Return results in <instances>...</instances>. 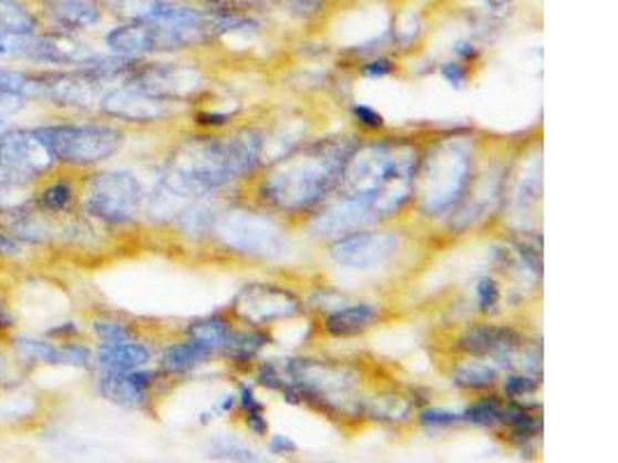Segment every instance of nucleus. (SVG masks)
I'll use <instances>...</instances> for the list:
<instances>
[{
  "label": "nucleus",
  "instance_id": "f257e3e1",
  "mask_svg": "<svg viewBox=\"0 0 618 463\" xmlns=\"http://www.w3.org/2000/svg\"><path fill=\"white\" fill-rule=\"evenodd\" d=\"M359 142L352 137L316 140L274 163L260 184V197L282 214L316 209L341 184L343 167Z\"/></svg>",
  "mask_w": 618,
  "mask_h": 463
},
{
  "label": "nucleus",
  "instance_id": "f03ea898",
  "mask_svg": "<svg viewBox=\"0 0 618 463\" xmlns=\"http://www.w3.org/2000/svg\"><path fill=\"white\" fill-rule=\"evenodd\" d=\"M420 151L403 140L357 144L341 174V195L362 202L382 220L399 214L415 197Z\"/></svg>",
  "mask_w": 618,
  "mask_h": 463
},
{
  "label": "nucleus",
  "instance_id": "7ed1b4c3",
  "mask_svg": "<svg viewBox=\"0 0 618 463\" xmlns=\"http://www.w3.org/2000/svg\"><path fill=\"white\" fill-rule=\"evenodd\" d=\"M262 151L265 135L253 127L227 137H193L172 153L169 172L204 195L253 174Z\"/></svg>",
  "mask_w": 618,
  "mask_h": 463
},
{
  "label": "nucleus",
  "instance_id": "20e7f679",
  "mask_svg": "<svg viewBox=\"0 0 618 463\" xmlns=\"http://www.w3.org/2000/svg\"><path fill=\"white\" fill-rule=\"evenodd\" d=\"M473 176L471 148L461 140L437 142L424 158H420L415 174V195L426 216H445L454 212L466 197Z\"/></svg>",
  "mask_w": 618,
  "mask_h": 463
},
{
  "label": "nucleus",
  "instance_id": "39448f33",
  "mask_svg": "<svg viewBox=\"0 0 618 463\" xmlns=\"http://www.w3.org/2000/svg\"><path fill=\"white\" fill-rule=\"evenodd\" d=\"M35 135L44 142L56 163L89 167L107 161L121 148L123 135L112 125L97 123H65L35 127Z\"/></svg>",
  "mask_w": 618,
  "mask_h": 463
},
{
  "label": "nucleus",
  "instance_id": "423d86ee",
  "mask_svg": "<svg viewBox=\"0 0 618 463\" xmlns=\"http://www.w3.org/2000/svg\"><path fill=\"white\" fill-rule=\"evenodd\" d=\"M216 235L220 241L244 255L253 257H280L288 250V237L276 220L269 216L244 212V209H231L214 220Z\"/></svg>",
  "mask_w": 618,
  "mask_h": 463
},
{
  "label": "nucleus",
  "instance_id": "0eeeda50",
  "mask_svg": "<svg viewBox=\"0 0 618 463\" xmlns=\"http://www.w3.org/2000/svg\"><path fill=\"white\" fill-rule=\"evenodd\" d=\"M144 193L137 176L123 169L95 174L86 191V212L110 225L133 223L142 209Z\"/></svg>",
  "mask_w": 618,
  "mask_h": 463
},
{
  "label": "nucleus",
  "instance_id": "6e6552de",
  "mask_svg": "<svg viewBox=\"0 0 618 463\" xmlns=\"http://www.w3.org/2000/svg\"><path fill=\"white\" fill-rule=\"evenodd\" d=\"M399 246L401 241L394 232L357 229L333 241L329 255L333 257V263H339L341 267L367 271L388 263L390 257L396 255Z\"/></svg>",
  "mask_w": 618,
  "mask_h": 463
},
{
  "label": "nucleus",
  "instance_id": "1a4fd4ad",
  "mask_svg": "<svg viewBox=\"0 0 618 463\" xmlns=\"http://www.w3.org/2000/svg\"><path fill=\"white\" fill-rule=\"evenodd\" d=\"M235 313L253 327H265L301 313V301L278 286H246L235 299Z\"/></svg>",
  "mask_w": 618,
  "mask_h": 463
},
{
  "label": "nucleus",
  "instance_id": "9d476101",
  "mask_svg": "<svg viewBox=\"0 0 618 463\" xmlns=\"http://www.w3.org/2000/svg\"><path fill=\"white\" fill-rule=\"evenodd\" d=\"M127 84L137 86L151 95L165 100L184 97L199 86V74L193 68L174 63H135L131 74L125 76Z\"/></svg>",
  "mask_w": 618,
  "mask_h": 463
},
{
  "label": "nucleus",
  "instance_id": "9b49d317",
  "mask_svg": "<svg viewBox=\"0 0 618 463\" xmlns=\"http://www.w3.org/2000/svg\"><path fill=\"white\" fill-rule=\"evenodd\" d=\"M105 84L107 80H102V76L84 68L63 74H44V97L54 102V105L89 110L93 105H100L102 95H105L102 93Z\"/></svg>",
  "mask_w": 618,
  "mask_h": 463
},
{
  "label": "nucleus",
  "instance_id": "f8f14e48",
  "mask_svg": "<svg viewBox=\"0 0 618 463\" xmlns=\"http://www.w3.org/2000/svg\"><path fill=\"white\" fill-rule=\"evenodd\" d=\"M169 102L172 100L151 95L137 86L125 84L102 95L100 110L112 119L131 121V123H153L165 119L172 112Z\"/></svg>",
  "mask_w": 618,
  "mask_h": 463
},
{
  "label": "nucleus",
  "instance_id": "ddd939ff",
  "mask_svg": "<svg viewBox=\"0 0 618 463\" xmlns=\"http://www.w3.org/2000/svg\"><path fill=\"white\" fill-rule=\"evenodd\" d=\"M0 161L29 178L49 172L56 163L44 142L35 135V131L0 133Z\"/></svg>",
  "mask_w": 618,
  "mask_h": 463
},
{
  "label": "nucleus",
  "instance_id": "4468645a",
  "mask_svg": "<svg viewBox=\"0 0 618 463\" xmlns=\"http://www.w3.org/2000/svg\"><path fill=\"white\" fill-rule=\"evenodd\" d=\"M371 223H378V220L362 202L339 195V199L329 202L327 207H322L313 216L311 229L318 237H343V235H350V232L362 229Z\"/></svg>",
  "mask_w": 618,
  "mask_h": 463
},
{
  "label": "nucleus",
  "instance_id": "2eb2a0df",
  "mask_svg": "<svg viewBox=\"0 0 618 463\" xmlns=\"http://www.w3.org/2000/svg\"><path fill=\"white\" fill-rule=\"evenodd\" d=\"M199 195L202 193L167 169V174L161 176V182L153 186L151 195L146 197V214L156 223H169L182 216Z\"/></svg>",
  "mask_w": 618,
  "mask_h": 463
},
{
  "label": "nucleus",
  "instance_id": "dca6fc26",
  "mask_svg": "<svg viewBox=\"0 0 618 463\" xmlns=\"http://www.w3.org/2000/svg\"><path fill=\"white\" fill-rule=\"evenodd\" d=\"M153 375L137 369V371H102L97 380V390L107 401L127 408L140 410L148 403Z\"/></svg>",
  "mask_w": 618,
  "mask_h": 463
},
{
  "label": "nucleus",
  "instance_id": "f3484780",
  "mask_svg": "<svg viewBox=\"0 0 618 463\" xmlns=\"http://www.w3.org/2000/svg\"><path fill=\"white\" fill-rule=\"evenodd\" d=\"M105 42L114 56H123V59H142L146 54L165 51L161 31L156 25L144 21H127L123 25H116V29L107 33Z\"/></svg>",
  "mask_w": 618,
  "mask_h": 463
},
{
  "label": "nucleus",
  "instance_id": "a211bd4d",
  "mask_svg": "<svg viewBox=\"0 0 618 463\" xmlns=\"http://www.w3.org/2000/svg\"><path fill=\"white\" fill-rule=\"evenodd\" d=\"M459 346L475 357H494L498 362H505L522 348V337L509 327L480 325L463 333Z\"/></svg>",
  "mask_w": 618,
  "mask_h": 463
},
{
  "label": "nucleus",
  "instance_id": "6ab92c4d",
  "mask_svg": "<svg viewBox=\"0 0 618 463\" xmlns=\"http://www.w3.org/2000/svg\"><path fill=\"white\" fill-rule=\"evenodd\" d=\"M95 51L68 33H49L40 38H31V56L29 61L49 63V65H74L80 68L86 63Z\"/></svg>",
  "mask_w": 618,
  "mask_h": 463
},
{
  "label": "nucleus",
  "instance_id": "aec40b11",
  "mask_svg": "<svg viewBox=\"0 0 618 463\" xmlns=\"http://www.w3.org/2000/svg\"><path fill=\"white\" fill-rule=\"evenodd\" d=\"M151 352L148 348L135 343V341H123V343H102L97 350V367L102 371H137L148 364Z\"/></svg>",
  "mask_w": 618,
  "mask_h": 463
},
{
  "label": "nucleus",
  "instance_id": "412c9836",
  "mask_svg": "<svg viewBox=\"0 0 618 463\" xmlns=\"http://www.w3.org/2000/svg\"><path fill=\"white\" fill-rule=\"evenodd\" d=\"M375 318H378L375 306L350 303V306L337 308V311L329 313L325 320V329L331 333V337L348 339V337H357V333L369 329Z\"/></svg>",
  "mask_w": 618,
  "mask_h": 463
},
{
  "label": "nucleus",
  "instance_id": "4be33fe9",
  "mask_svg": "<svg viewBox=\"0 0 618 463\" xmlns=\"http://www.w3.org/2000/svg\"><path fill=\"white\" fill-rule=\"evenodd\" d=\"M49 12L70 31L89 29L102 19V10L95 0H51Z\"/></svg>",
  "mask_w": 618,
  "mask_h": 463
},
{
  "label": "nucleus",
  "instance_id": "5701e85b",
  "mask_svg": "<svg viewBox=\"0 0 618 463\" xmlns=\"http://www.w3.org/2000/svg\"><path fill=\"white\" fill-rule=\"evenodd\" d=\"M212 354H214L212 350H206L204 346H199L197 341L190 339L186 343L169 346L163 352V369L174 375H184V373H190L197 367L206 364V359H209Z\"/></svg>",
  "mask_w": 618,
  "mask_h": 463
},
{
  "label": "nucleus",
  "instance_id": "b1692460",
  "mask_svg": "<svg viewBox=\"0 0 618 463\" xmlns=\"http://www.w3.org/2000/svg\"><path fill=\"white\" fill-rule=\"evenodd\" d=\"M188 337L193 341H197L199 346H204L206 350H223L231 337V327L223 316H212V318H204L197 320L188 327Z\"/></svg>",
  "mask_w": 618,
  "mask_h": 463
},
{
  "label": "nucleus",
  "instance_id": "393cba45",
  "mask_svg": "<svg viewBox=\"0 0 618 463\" xmlns=\"http://www.w3.org/2000/svg\"><path fill=\"white\" fill-rule=\"evenodd\" d=\"M0 23L6 33L33 35L38 31V19L19 0H0Z\"/></svg>",
  "mask_w": 618,
  "mask_h": 463
},
{
  "label": "nucleus",
  "instance_id": "a878e982",
  "mask_svg": "<svg viewBox=\"0 0 618 463\" xmlns=\"http://www.w3.org/2000/svg\"><path fill=\"white\" fill-rule=\"evenodd\" d=\"M0 91L17 97H44V74L0 70Z\"/></svg>",
  "mask_w": 618,
  "mask_h": 463
},
{
  "label": "nucleus",
  "instance_id": "bb28decb",
  "mask_svg": "<svg viewBox=\"0 0 618 463\" xmlns=\"http://www.w3.org/2000/svg\"><path fill=\"white\" fill-rule=\"evenodd\" d=\"M503 424H509L514 439H519V441L537 439V433L543 431V420H539V415H535L533 410L526 408V405L505 408V422Z\"/></svg>",
  "mask_w": 618,
  "mask_h": 463
},
{
  "label": "nucleus",
  "instance_id": "cd10ccee",
  "mask_svg": "<svg viewBox=\"0 0 618 463\" xmlns=\"http://www.w3.org/2000/svg\"><path fill=\"white\" fill-rule=\"evenodd\" d=\"M498 371L488 362H468L454 371V382L463 390H486L496 382Z\"/></svg>",
  "mask_w": 618,
  "mask_h": 463
},
{
  "label": "nucleus",
  "instance_id": "c85d7f7f",
  "mask_svg": "<svg viewBox=\"0 0 618 463\" xmlns=\"http://www.w3.org/2000/svg\"><path fill=\"white\" fill-rule=\"evenodd\" d=\"M267 343L269 337L262 331H241V333H231L223 350L229 357H235L237 362H250V359L257 357V352H260Z\"/></svg>",
  "mask_w": 618,
  "mask_h": 463
},
{
  "label": "nucleus",
  "instance_id": "c756f323",
  "mask_svg": "<svg viewBox=\"0 0 618 463\" xmlns=\"http://www.w3.org/2000/svg\"><path fill=\"white\" fill-rule=\"evenodd\" d=\"M475 426H496L505 422V405L498 399H480L466 408V413L461 415Z\"/></svg>",
  "mask_w": 618,
  "mask_h": 463
},
{
  "label": "nucleus",
  "instance_id": "7c9ffc66",
  "mask_svg": "<svg viewBox=\"0 0 618 463\" xmlns=\"http://www.w3.org/2000/svg\"><path fill=\"white\" fill-rule=\"evenodd\" d=\"M237 403H239L241 410H244L248 431L255 433L257 439H265L267 431H269V424H267V418H265V405H262V401H257V397H255V392H253L250 388H241Z\"/></svg>",
  "mask_w": 618,
  "mask_h": 463
},
{
  "label": "nucleus",
  "instance_id": "2f4dec72",
  "mask_svg": "<svg viewBox=\"0 0 618 463\" xmlns=\"http://www.w3.org/2000/svg\"><path fill=\"white\" fill-rule=\"evenodd\" d=\"M17 348L23 350L29 357L38 359L42 364H51V367L65 364V348H56L54 343L35 341V339H17Z\"/></svg>",
  "mask_w": 618,
  "mask_h": 463
},
{
  "label": "nucleus",
  "instance_id": "473e14b6",
  "mask_svg": "<svg viewBox=\"0 0 618 463\" xmlns=\"http://www.w3.org/2000/svg\"><path fill=\"white\" fill-rule=\"evenodd\" d=\"M74 199V188L68 182H54L51 186H47L40 193V207L51 212V214H61L68 212L70 204Z\"/></svg>",
  "mask_w": 618,
  "mask_h": 463
},
{
  "label": "nucleus",
  "instance_id": "72a5a7b5",
  "mask_svg": "<svg viewBox=\"0 0 618 463\" xmlns=\"http://www.w3.org/2000/svg\"><path fill=\"white\" fill-rule=\"evenodd\" d=\"M475 295L482 313H494L501 303V288L494 278H480Z\"/></svg>",
  "mask_w": 618,
  "mask_h": 463
},
{
  "label": "nucleus",
  "instance_id": "f704fd0d",
  "mask_svg": "<svg viewBox=\"0 0 618 463\" xmlns=\"http://www.w3.org/2000/svg\"><path fill=\"white\" fill-rule=\"evenodd\" d=\"M420 422L426 431H441V429H450V426L459 424L461 415L450 413V410H441V408H429L420 413Z\"/></svg>",
  "mask_w": 618,
  "mask_h": 463
},
{
  "label": "nucleus",
  "instance_id": "c9c22d12",
  "mask_svg": "<svg viewBox=\"0 0 618 463\" xmlns=\"http://www.w3.org/2000/svg\"><path fill=\"white\" fill-rule=\"evenodd\" d=\"M95 333L102 339V343H123L133 341V331L121 322H97Z\"/></svg>",
  "mask_w": 618,
  "mask_h": 463
},
{
  "label": "nucleus",
  "instance_id": "e433bc0d",
  "mask_svg": "<svg viewBox=\"0 0 618 463\" xmlns=\"http://www.w3.org/2000/svg\"><path fill=\"white\" fill-rule=\"evenodd\" d=\"M212 452H214V456H218V459H231V461H253V459H255L253 450H248L246 445H241V443H237V441H227V439L218 441V443L212 447Z\"/></svg>",
  "mask_w": 618,
  "mask_h": 463
},
{
  "label": "nucleus",
  "instance_id": "4c0bfd02",
  "mask_svg": "<svg viewBox=\"0 0 618 463\" xmlns=\"http://www.w3.org/2000/svg\"><path fill=\"white\" fill-rule=\"evenodd\" d=\"M537 390V380L531 375H509L505 380V392L512 399H524Z\"/></svg>",
  "mask_w": 618,
  "mask_h": 463
},
{
  "label": "nucleus",
  "instance_id": "58836bf2",
  "mask_svg": "<svg viewBox=\"0 0 618 463\" xmlns=\"http://www.w3.org/2000/svg\"><path fill=\"white\" fill-rule=\"evenodd\" d=\"M352 116H354V121H357L359 125L369 127V131H380V127L384 125L382 114H380L378 110L369 107V105H354V107H352Z\"/></svg>",
  "mask_w": 618,
  "mask_h": 463
},
{
  "label": "nucleus",
  "instance_id": "ea45409f",
  "mask_svg": "<svg viewBox=\"0 0 618 463\" xmlns=\"http://www.w3.org/2000/svg\"><path fill=\"white\" fill-rule=\"evenodd\" d=\"M441 74H443V80H445L447 84H452V86H456V89H461L463 84H466V82H468V76H471L468 68L463 65V63H459V61L445 63V65L441 68Z\"/></svg>",
  "mask_w": 618,
  "mask_h": 463
},
{
  "label": "nucleus",
  "instance_id": "a19ab883",
  "mask_svg": "<svg viewBox=\"0 0 618 463\" xmlns=\"http://www.w3.org/2000/svg\"><path fill=\"white\" fill-rule=\"evenodd\" d=\"M362 72H364V76H369V80H382V76L394 72V63L388 59H373L364 65Z\"/></svg>",
  "mask_w": 618,
  "mask_h": 463
},
{
  "label": "nucleus",
  "instance_id": "79ce46f5",
  "mask_svg": "<svg viewBox=\"0 0 618 463\" xmlns=\"http://www.w3.org/2000/svg\"><path fill=\"white\" fill-rule=\"evenodd\" d=\"M33 178L23 176L19 172H14L12 167H8L3 161H0V186H23V184H31Z\"/></svg>",
  "mask_w": 618,
  "mask_h": 463
},
{
  "label": "nucleus",
  "instance_id": "37998d69",
  "mask_svg": "<svg viewBox=\"0 0 618 463\" xmlns=\"http://www.w3.org/2000/svg\"><path fill=\"white\" fill-rule=\"evenodd\" d=\"M269 450L271 454L276 456H288V454H295L297 452V445L295 441H290L288 435H271V441H269Z\"/></svg>",
  "mask_w": 618,
  "mask_h": 463
},
{
  "label": "nucleus",
  "instance_id": "c03bdc74",
  "mask_svg": "<svg viewBox=\"0 0 618 463\" xmlns=\"http://www.w3.org/2000/svg\"><path fill=\"white\" fill-rule=\"evenodd\" d=\"M21 107H23V97H17V95H10V93L0 91V116L12 114V112H17Z\"/></svg>",
  "mask_w": 618,
  "mask_h": 463
},
{
  "label": "nucleus",
  "instance_id": "a18cd8bd",
  "mask_svg": "<svg viewBox=\"0 0 618 463\" xmlns=\"http://www.w3.org/2000/svg\"><path fill=\"white\" fill-rule=\"evenodd\" d=\"M454 51H456L461 59H475L477 56V49L473 44H468V42H459Z\"/></svg>",
  "mask_w": 618,
  "mask_h": 463
},
{
  "label": "nucleus",
  "instance_id": "49530a36",
  "mask_svg": "<svg viewBox=\"0 0 618 463\" xmlns=\"http://www.w3.org/2000/svg\"><path fill=\"white\" fill-rule=\"evenodd\" d=\"M199 123H202V125H225V123H227V116H225V114H202V116H199Z\"/></svg>",
  "mask_w": 618,
  "mask_h": 463
},
{
  "label": "nucleus",
  "instance_id": "de8ad7c7",
  "mask_svg": "<svg viewBox=\"0 0 618 463\" xmlns=\"http://www.w3.org/2000/svg\"><path fill=\"white\" fill-rule=\"evenodd\" d=\"M488 3L496 6V8H501V6H505V3H507V0H488Z\"/></svg>",
  "mask_w": 618,
  "mask_h": 463
},
{
  "label": "nucleus",
  "instance_id": "09e8293b",
  "mask_svg": "<svg viewBox=\"0 0 618 463\" xmlns=\"http://www.w3.org/2000/svg\"><path fill=\"white\" fill-rule=\"evenodd\" d=\"M3 33H6V29H3V23H0V35H3Z\"/></svg>",
  "mask_w": 618,
  "mask_h": 463
},
{
  "label": "nucleus",
  "instance_id": "8fccbe9b",
  "mask_svg": "<svg viewBox=\"0 0 618 463\" xmlns=\"http://www.w3.org/2000/svg\"><path fill=\"white\" fill-rule=\"evenodd\" d=\"M0 131H3V116H0Z\"/></svg>",
  "mask_w": 618,
  "mask_h": 463
},
{
  "label": "nucleus",
  "instance_id": "3c124183",
  "mask_svg": "<svg viewBox=\"0 0 618 463\" xmlns=\"http://www.w3.org/2000/svg\"><path fill=\"white\" fill-rule=\"evenodd\" d=\"M95 3H97V0H95Z\"/></svg>",
  "mask_w": 618,
  "mask_h": 463
},
{
  "label": "nucleus",
  "instance_id": "603ef678",
  "mask_svg": "<svg viewBox=\"0 0 618 463\" xmlns=\"http://www.w3.org/2000/svg\"><path fill=\"white\" fill-rule=\"evenodd\" d=\"M0 188H3V186H0Z\"/></svg>",
  "mask_w": 618,
  "mask_h": 463
}]
</instances>
